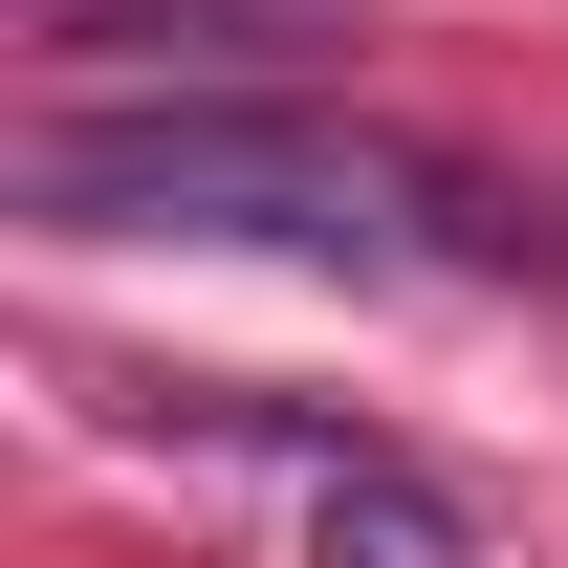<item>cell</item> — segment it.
I'll use <instances>...</instances> for the list:
<instances>
[{"label":"cell","mask_w":568,"mask_h":568,"mask_svg":"<svg viewBox=\"0 0 568 568\" xmlns=\"http://www.w3.org/2000/svg\"><path fill=\"white\" fill-rule=\"evenodd\" d=\"M306 547L328 568H481V525H459L394 437H328V459H306Z\"/></svg>","instance_id":"2"},{"label":"cell","mask_w":568,"mask_h":568,"mask_svg":"<svg viewBox=\"0 0 568 568\" xmlns=\"http://www.w3.org/2000/svg\"><path fill=\"white\" fill-rule=\"evenodd\" d=\"M22 197L67 219V241H306V263H351L394 175L351 132H306V110L175 88V110H67V132L22 153Z\"/></svg>","instance_id":"1"}]
</instances>
